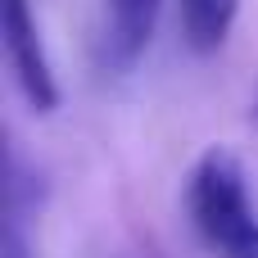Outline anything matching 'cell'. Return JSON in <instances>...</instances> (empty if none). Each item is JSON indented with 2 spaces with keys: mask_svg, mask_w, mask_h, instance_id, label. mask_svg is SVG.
<instances>
[{
  "mask_svg": "<svg viewBox=\"0 0 258 258\" xmlns=\"http://www.w3.org/2000/svg\"><path fill=\"white\" fill-rule=\"evenodd\" d=\"M249 118H254V122H258V95H254V109H249Z\"/></svg>",
  "mask_w": 258,
  "mask_h": 258,
  "instance_id": "cell-6",
  "label": "cell"
},
{
  "mask_svg": "<svg viewBox=\"0 0 258 258\" xmlns=\"http://www.w3.org/2000/svg\"><path fill=\"white\" fill-rule=\"evenodd\" d=\"M0 258H32L27 240H23V222H5V245H0Z\"/></svg>",
  "mask_w": 258,
  "mask_h": 258,
  "instance_id": "cell-5",
  "label": "cell"
},
{
  "mask_svg": "<svg viewBox=\"0 0 258 258\" xmlns=\"http://www.w3.org/2000/svg\"><path fill=\"white\" fill-rule=\"evenodd\" d=\"M0 41H5V63L14 73L18 95L27 100L32 113H54L59 109V82L41 41V23L32 0H0Z\"/></svg>",
  "mask_w": 258,
  "mask_h": 258,
  "instance_id": "cell-2",
  "label": "cell"
},
{
  "mask_svg": "<svg viewBox=\"0 0 258 258\" xmlns=\"http://www.w3.org/2000/svg\"><path fill=\"white\" fill-rule=\"evenodd\" d=\"M177 18L195 54H218L240 18V0H177Z\"/></svg>",
  "mask_w": 258,
  "mask_h": 258,
  "instance_id": "cell-4",
  "label": "cell"
},
{
  "mask_svg": "<svg viewBox=\"0 0 258 258\" xmlns=\"http://www.w3.org/2000/svg\"><path fill=\"white\" fill-rule=\"evenodd\" d=\"M163 0H100V59L113 73H132L154 32H159Z\"/></svg>",
  "mask_w": 258,
  "mask_h": 258,
  "instance_id": "cell-3",
  "label": "cell"
},
{
  "mask_svg": "<svg viewBox=\"0 0 258 258\" xmlns=\"http://www.w3.org/2000/svg\"><path fill=\"white\" fill-rule=\"evenodd\" d=\"M181 209L209 258H258V209L249 200V172L227 145H209L190 163Z\"/></svg>",
  "mask_w": 258,
  "mask_h": 258,
  "instance_id": "cell-1",
  "label": "cell"
}]
</instances>
